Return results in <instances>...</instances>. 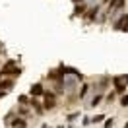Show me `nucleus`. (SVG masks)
<instances>
[{"mask_svg":"<svg viewBox=\"0 0 128 128\" xmlns=\"http://www.w3.org/2000/svg\"><path fill=\"white\" fill-rule=\"evenodd\" d=\"M60 86H62V89H64V93H66V95H72V93L78 91L80 82L76 80L74 76H62V78H60Z\"/></svg>","mask_w":128,"mask_h":128,"instance_id":"f257e3e1","label":"nucleus"},{"mask_svg":"<svg viewBox=\"0 0 128 128\" xmlns=\"http://www.w3.org/2000/svg\"><path fill=\"white\" fill-rule=\"evenodd\" d=\"M56 105H58L56 103V93L45 89V93H43V107H45V111H54Z\"/></svg>","mask_w":128,"mask_h":128,"instance_id":"f03ea898","label":"nucleus"},{"mask_svg":"<svg viewBox=\"0 0 128 128\" xmlns=\"http://www.w3.org/2000/svg\"><path fill=\"white\" fill-rule=\"evenodd\" d=\"M99 14H101V4H91V6L88 8V12L84 14L86 24H93V22H97Z\"/></svg>","mask_w":128,"mask_h":128,"instance_id":"7ed1b4c3","label":"nucleus"},{"mask_svg":"<svg viewBox=\"0 0 128 128\" xmlns=\"http://www.w3.org/2000/svg\"><path fill=\"white\" fill-rule=\"evenodd\" d=\"M111 84H112V88H114V93H118V95H124V93H126L128 86L122 82L120 76H112V78H111Z\"/></svg>","mask_w":128,"mask_h":128,"instance_id":"20e7f679","label":"nucleus"},{"mask_svg":"<svg viewBox=\"0 0 128 128\" xmlns=\"http://www.w3.org/2000/svg\"><path fill=\"white\" fill-rule=\"evenodd\" d=\"M109 84H111V78L109 76H103V78H99L97 82H93V86H91V91H103L105 93V89L109 88Z\"/></svg>","mask_w":128,"mask_h":128,"instance_id":"39448f33","label":"nucleus"},{"mask_svg":"<svg viewBox=\"0 0 128 128\" xmlns=\"http://www.w3.org/2000/svg\"><path fill=\"white\" fill-rule=\"evenodd\" d=\"M43 93H45L43 82H35V84H31V88H29V95H31V97H43Z\"/></svg>","mask_w":128,"mask_h":128,"instance_id":"423d86ee","label":"nucleus"},{"mask_svg":"<svg viewBox=\"0 0 128 128\" xmlns=\"http://www.w3.org/2000/svg\"><path fill=\"white\" fill-rule=\"evenodd\" d=\"M14 66H18V60H16V58H10V60H6V64H4L2 68H0V74H2L4 78H8Z\"/></svg>","mask_w":128,"mask_h":128,"instance_id":"0eeeda50","label":"nucleus"},{"mask_svg":"<svg viewBox=\"0 0 128 128\" xmlns=\"http://www.w3.org/2000/svg\"><path fill=\"white\" fill-rule=\"evenodd\" d=\"M103 99H105V93H103V91H95V95L89 99L88 107H89V109H95V107H99V105H101V101H103Z\"/></svg>","mask_w":128,"mask_h":128,"instance_id":"6e6552de","label":"nucleus"},{"mask_svg":"<svg viewBox=\"0 0 128 128\" xmlns=\"http://www.w3.org/2000/svg\"><path fill=\"white\" fill-rule=\"evenodd\" d=\"M29 107H31V111L37 112V114L47 112V111H45V107H43V103H39V101H37V97H31V99H29Z\"/></svg>","mask_w":128,"mask_h":128,"instance_id":"1a4fd4ad","label":"nucleus"},{"mask_svg":"<svg viewBox=\"0 0 128 128\" xmlns=\"http://www.w3.org/2000/svg\"><path fill=\"white\" fill-rule=\"evenodd\" d=\"M88 4L86 2H82V4H74V14H72V18H84V14L88 12Z\"/></svg>","mask_w":128,"mask_h":128,"instance_id":"9d476101","label":"nucleus"},{"mask_svg":"<svg viewBox=\"0 0 128 128\" xmlns=\"http://www.w3.org/2000/svg\"><path fill=\"white\" fill-rule=\"evenodd\" d=\"M62 76H64V74L60 72V68H52V70H48V74H47V78L50 82H58Z\"/></svg>","mask_w":128,"mask_h":128,"instance_id":"9b49d317","label":"nucleus"},{"mask_svg":"<svg viewBox=\"0 0 128 128\" xmlns=\"http://www.w3.org/2000/svg\"><path fill=\"white\" fill-rule=\"evenodd\" d=\"M89 89H91V86H89L88 82H84L82 88H78V99H86L88 93H89Z\"/></svg>","mask_w":128,"mask_h":128,"instance_id":"f8f14e48","label":"nucleus"},{"mask_svg":"<svg viewBox=\"0 0 128 128\" xmlns=\"http://www.w3.org/2000/svg\"><path fill=\"white\" fill-rule=\"evenodd\" d=\"M14 84H16V80H14V78H8V80H4V78H2V82H0V89L10 91V89L14 88Z\"/></svg>","mask_w":128,"mask_h":128,"instance_id":"ddd939ff","label":"nucleus"},{"mask_svg":"<svg viewBox=\"0 0 128 128\" xmlns=\"http://www.w3.org/2000/svg\"><path fill=\"white\" fill-rule=\"evenodd\" d=\"M105 118H107V114H105V112H99L95 116H91V124H101Z\"/></svg>","mask_w":128,"mask_h":128,"instance_id":"4468645a","label":"nucleus"},{"mask_svg":"<svg viewBox=\"0 0 128 128\" xmlns=\"http://www.w3.org/2000/svg\"><path fill=\"white\" fill-rule=\"evenodd\" d=\"M22 72H24V70H22V66H14L8 78H14V80H16V78H20V76H22Z\"/></svg>","mask_w":128,"mask_h":128,"instance_id":"2eb2a0df","label":"nucleus"},{"mask_svg":"<svg viewBox=\"0 0 128 128\" xmlns=\"http://www.w3.org/2000/svg\"><path fill=\"white\" fill-rule=\"evenodd\" d=\"M80 116H82L80 111H74V112H70V114H66V120H68V122H74V120L80 118Z\"/></svg>","mask_w":128,"mask_h":128,"instance_id":"dca6fc26","label":"nucleus"},{"mask_svg":"<svg viewBox=\"0 0 128 128\" xmlns=\"http://www.w3.org/2000/svg\"><path fill=\"white\" fill-rule=\"evenodd\" d=\"M29 99H31V95H18V103L20 105H29Z\"/></svg>","mask_w":128,"mask_h":128,"instance_id":"f3484780","label":"nucleus"},{"mask_svg":"<svg viewBox=\"0 0 128 128\" xmlns=\"http://www.w3.org/2000/svg\"><path fill=\"white\" fill-rule=\"evenodd\" d=\"M112 126H114V118H112V116H111V118H105L103 128H112Z\"/></svg>","mask_w":128,"mask_h":128,"instance_id":"a211bd4d","label":"nucleus"},{"mask_svg":"<svg viewBox=\"0 0 128 128\" xmlns=\"http://www.w3.org/2000/svg\"><path fill=\"white\" fill-rule=\"evenodd\" d=\"M120 107H122V109H126V107H128V93L120 97Z\"/></svg>","mask_w":128,"mask_h":128,"instance_id":"6ab92c4d","label":"nucleus"},{"mask_svg":"<svg viewBox=\"0 0 128 128\" xmlns=\"http://www.w3.org/2000/svg\"><path fill=\"white\" fill-rule=\"evenodd\" d=\"M91 124V116H82V126H89Z\"/></svg>","mask_w":128,"mask_h":128,"instance_id":"aec40b11","label":"nucleus"},{"mask_svg":"<svg viewBox=\"0 0 128 128\" xmlns=\"http://www.w3.org/2000/svg\"><path fill=\"white\" fill-rule=\"evenodd\" d=\"M86 4H88V6H91V4H99V0H86Z\"/></svg>","mask_w":128,"mask_h":128,"instance_id":"412c9836","label":"nucleus"},{"mask_svg":"<svg viewBox=\"0 0 128 128\" xmlns=\"http://www.w3.org/2000/svg\"><path fill=\"white\" fill-rule=\"evenodd\" d=\"M120 78H122V82H124V84H126V86H128V74H122Z\"/></svg>","mask_w":128,"mask_h":128,"instance_id":"4be33fe9","label":"nucleus"},{"mask_svg":"<svg viewBox=\"0 0 128 128\" xmlns=\"http://www.w3.org/2000/svg\"><path fill=\"white\" fill-rule=\"evenodd\" d=\"M74 4H82V2H86V0H72Z\"/></svg>","mask_w":128,"mask_h":128,"instance_id":"5701e85b","label":"nucleus"},{"mask_svg":"<svg viewBox=\"0 0 128 128\" xmlns=\"http://www.w3.org/2000/svg\"><path fill=\"white\" fill-rule=\"evenodd\" d=\"M16 128H27V124H22V126H16Z\"/></svg>","mask_w":128,"mask_h":128,"instance_id":"b1692460","label":"nucleus"},{"mask_svg":"<svg viewBox=\"0 0 128 128\" xmlns=\"http://www.w3.org/2000/svg\"><path fill=\"white\" fill-rule=\"evenodd\" d=\"M122 128H128V120H126V122H124V126H122Z\"/></svg>","mask_w":128,"mask_h":128,"instance_id":"393cba45","label":"nucleus"},{"mask_svg":"<svg viewBox=\"0 0 128 128\" xmlns=\"http://www.w3.org/2000/svg\"><path fill=\"white\" fill-rule=\"evenodd\" d=\"M56 128H64V126H62V124H58V126H56Z\"/></svg>","mask_w":128,"mask_h":128,"instance_id":"a878e982","label":"nucleus"},{"mask_svg":"<svg viewBox=\"0 0 128 128\" xmlns=\"http://www.w3.org/2000/svg\"><path fill=\"white\" fill-rule=\"evenodd\" d=\"M2 47H4V45H2V41H0V48H2Z\"/></svg>","mask_w":128,"mask_h":128,"instance_id":"bb28decb","label":"nucleus"},{"mask_svg":"<svg viewBox=\"0 0 128 128\" xmlns=\"http://www.w3.org/2000/svg\"><path fill=\"white\" fill-rule=\"evenodd\" d=\"M2 78H4V76H2V74H0V82H2Z\"/></svg>","mask_w":128,"mask_h":128,"instance_id":"cd10ccee","label":"nucleus"},{"mask_svg":"<svg viewBox=\"0 0 128 128\" xmlns=\"http://www.w3.org/2000/svg\"><path fill=\"white\" fill-rule=\"evenodd\" d=\"M0 66H2V58H0Z\"/></svg>","mask_w":128,"mask_h":128,"instance_id":"c85d7f7f","label":"nucleus"},{"mask_svg":"<svg viewBox=\"0 0 128 128\" xmlns=\"http://www.w3.org/2000/svg\"><path fill=\"white\" fill-rule=\"evenodd\" d=\"M80 128H84V126H80Z\"/></svg>","mask_w":128,"mask_h":128,"instance_id":"c756f323","label":"nucleus"}]
</instances>
